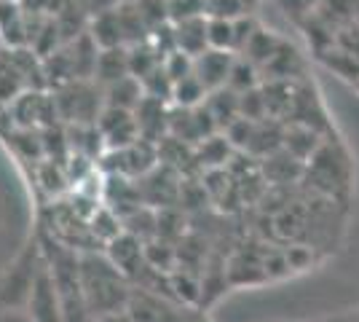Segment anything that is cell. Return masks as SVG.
I'll return each mask as SVG.
<instances>
[{"instance_id": "1", "label": "cell", "mask_w": 359, "mask_h": 322, "mask_svg": "<svg viewBox=\"0 0 359 322\" xmlns=\"http://www.w3.org/2000/svg\"><path fill=\"white\" fill-rule=\"evenodd\" d=\"M81 285H83V298L91 317L123 311L129 307V298L135 290L129 288V279L121 274L116 263L94 253L81 255Z\"/></svg>"}, {"instance_id": "2", "label": "cell", "mask_w": 359, "mask_h": 322, "mask_svg": "<svg viewBox=\"0 0 359 322\" xmlns=\"http://www.w3.org/2000/svg\"><path fill=\"white\" fill-rule=\"evenodd\" d=\"M54 102L60 110V121L67 126H83L97 123L105 107V97L97 81H70L54 89Z\"/></svg>"}, {"instance_id": "3", "label": "cell", "mask_w": 359, "mask_h": 322, "mask_svg": "<svg viewBox=\"0 0 359 322\" xmlns=\"http://www.w3.org/2000/svg\"><path fill=\"white\" fill-rule=\"evenodd\" d=\"M25 311L30 314L32 322H65L60 290H57V282H54L51 269L46 261L35 269L30 285H27Z\"/></svg>"}, {"instance_id": "4", "label": "cell", "mask_w": 359, "mask_h": 322, "mask_svg": "<svg viewBox=\"0 0 359 322\" xmlns=\"http://www.w3.org/2000/svg\"><path fill=\"white\" fill-rule=\"evenodd\" d=\"M97 129L105 140L107 151H121V148H129L135 145L140 137V129H137L135 110H118V107H102L100 119H97Z\"/></svg>"}, {"instance_id": "5", "label": "cell", "mask_w": 359, "mask_h": 322, "mask_svg": "<svg viewBox=\"0 0 359 322\" xmlns=\"http://www.w3.org/2000/svg\"><path fill=\"white\" fill-rule=\"evenodd\" d=\"M126 311L132 322H185L188 317V311L175 309L153 290H132Z\"/></svg>"}, {"instance_id": "6", "label": "cell", "mask_w": 359, "mask_h": 322, "mask_svg": "<svg viewBox=\"0 0 359 322\" xmlns=\"http://www.w3.org/2000/svg\"><path fill=\"white\" fill-rule=\"evenodd\" d=\"M233 60H236V54L215 51V48H207L204 54H198V57H196L194 60V76L198 78V83L207 89V94L228 86Z\"/></svg>"}, {"instance_id": "7", "label": "cell", "mask_w": 359, "mask_h": 322, "mask_svg": "<svg viewBox=\"0 0 359 322\" xmlns=\"http://www.w3.org/2000/svg\"><path fill=\"white\" fill-rule=\"evenodd\" d=\"M135 119L137 129H140V137L148 140V142L158 145L169 135V107L161 100L142 97V102L135 107Z\"/></svg>"}, {"instance_id": "8", "label": "cell", "mask_w": 359, "mask_h": 322, "mask_svg": "<svg viewBox=\"0 0 359 322\" xmlns=\"http://www.w3.org/2000/svg\"><path fill=\"white\" fill-rule=\"evenodd\" d=\"M175 27V46L177 51L188 54V57H198L210 48L207 41V16H194V19H182V22H172Z\"/></svg>"}, {"instance_id": "9", "label": "cell", "mask_w": 359, "mask_h": 322, "mask_svg": "<svg viewBox=\"0 0 359 322\" xmlns=\"http://www.w3.org/2000/svg\"><path fill=\"white\" fill-rule=\"evenodd\" d=\"M0 38L14 48H27V16L22 3L3 0L0 3Z\"/></svg>"}, {"instance_id": "10", "label": "cell", "mask_w": 359, "mask_h": 322, "mask_svg": "<svg viewBox=\"0 0 359 322\" xmlns=\"http://www.w3.org/2000/svg\"><path fill=\"white\" fill-rule=\"evenodd\" d=\"M110 245V250H107V258L116 263L121 269V274L129 276L135 274L137 269H140V263H142V258H145V253H142V242L137 239V236H132V234H118L113 242H107Z\"/></svg>"}, {"instance_id": "11", "label": "cell", "mask_w": 359, "mask_h": 322, "mask_svg": "<svg viewBox=\"0 0 359 322\" xmlns=\"http://www.w3.org/2000/svg\"><path fill=\"white\" fill-rule=\"evenodd\" d=\"M116 8H118V6H116ZM116 8L91 19L89 35H91V41L97 43L100 51H107V48H126V43H123V32H121L118 11H116Z\"/></svg>"}, {"instance_id": "12", "label": "cell", "mask_w": 359, "mask_h": 322, "mask_svg": "<svg viewBox=\"0 0 359 322\" xmlns=\"http://www.w3.org/2000/svg\"><path fill=\"white\" fill-rule=\"evenodd\" d=\"M126 76H129V48H107V51H100L94 81L102 89Z\"/></svg>"}, {"instance_id": "13", "label": "cell", "mask_w": 359, "mask_h": 322, "mask_svg": "<svg viewBox=\"0 0 359 322\" xmlns=\"http://www.w3.org/2000/svg\"><path fill=\"white\" fill-rule=\"evenodd\" d=\"M102 97H105V107H118V110H135L140 102H142V83L137 81L135 76H126L110 83L102 89Z\"/></svg>"}, {"instance_id": "14", "label": "cell", "mask_w": 359, "mask_h": 322, "mask_svg": "<svg viewBox=\"0 0 359 322\" xmlns=\"http://www.w3.org/2000/svg\"><path fill=\"white\" fill-rule=\"evenodd\" d=\"M204 105H207L210 116L215 119V123H217V129H228L236 119H241L239 116V94L231 92L228 86H225V89H217V92H212Z\"/></svg>"}, {"instance_id": "15", "label": "cell", "mask_w": 359, "mask_h": 322, "mask_svg": "<svg viewBox=\"0 0 359 322\" xmlns=\"http://www.w3.org/2000/svg\"><path fill=\"white\" fill-rule=\"evenodd\" d=\"M207 41L215 51L236 54V19H212L207 16Z\"/></svg>"}, {"instance_id": "16", "label": "cell", "mask_w": 359, "mask_h": 322, "mask_svg": "<svg viewBox=\"0 0 359 322\" xmlns=\"http://www.w3.org/2000/svg\"><path fill=\"white\" fill-rule=\"evenodd\" d=\"M137 6V11L142 16L145 27L150 30V35L156 30H161L166 25H172V16H169V3L166 0H132Z\"/></svg>"}, {"instance_id": "17", "label": "cell", "mask_w": 359, "mask_h": 322, "mask_svg": "<svg viewBox=\"0 0 359 322\" xmlns=\"http://www.w3.org/2000/svg\"><path fill=\"white\" fill-rule=\"evenodd\" d=\"M207 89L198 83L196 76H188L175 83V94H172V102L177 107H198L207 102Z\"/></svg>"}, {"instance_id": "18", "label": "cell", "mask_w": 359, "mask_h": 322, "mask_svg": "<svg viewBox=\"0 0 359 322\" xmlns=\"http://www.w3.org/2000/svg\"><path fill=\"white\" fill-rule=\"evenodd\" d=\"M257 67H255L250 60H244V57H236L233 60V67H231V78H228V89L236 94H247L255 89V83H257Z\"/></svg>"}, {"instance_id": "19", "label": "cell", "mask_w": 359, "mask_h": 322, "mask_svg": "<svg viewBox=\"0 0 359 322\" xmlns=\"http://www.w3.org/2000/svg\"><path fill=\"white\" fill-rule=\"evenodd\" d=\"M325 3L327 0H279V6L287 11V16H292L295 22H311Z\"/></svg>"}, {"instance_id": "20", "label": "cell", "mask_w": 359, "mask_h": 322, "mask_svg": "<svg viewBox=\"0 0 359 322\" xmlns=\"http://www.w3.org/2000/svg\"><path fill=\"white\" fill-rule=\"evenodd\" d=\"M164 70H166V76L177 83L182 78L194 76V57H188V54H182V51H172L164 60Z\"/></svg>"}, {"instance_id": "21", "label": "cell", "mask_w": 359, "mask_h": 322, "mask_svg": "<svg viewBox=\"0 0 359 322\" xmlns=\"http://www.w3.org/2000/svg\"><path fill=\"white\" fill-rule=\"evenodd\" d=\"M166 3H169V16H172V22L194 19V16H207L204 0H166Z\"/></svg>"}, {"instance_id": "22", "label": "cell", "mask_w": 359, "mask_h": 322, "mask_svg": "<svg viewBox=\"0 0 359 322\" xmlns=\"http://www.w3.org/2000/svg\"><path fill=\"white\" fill-rule=\"evenodd\" d=\"M0 322H32L25 309H6L0 311Z\"/></svg>"}, {"instance_id": "23", "label": "cell", "mask_w": 359, "mask_h": 322, "mask_svg": "<svg viewBox=\"0 0 359 322\" xmlns=\"http://www.w3.org/2000/svg\"><path fill=\"white\" fill-rule=\"evenodd\" d=\"M91 322H132L129 311H110V314H100V317H91Z\"/></svg>"}, {"instance_id": "24", "label": "cell", "mask_w": 359, "mask_h": 322, "mask_svg": "<svg viewBox=\"0 0 359 322\" xmlns=\"http://www.w3.org/2000/svg\"><path fill=\"white\" fill-rule=\"evenodd\" d=\"M241 3H244V8H247V11H250V8H255V6H257V0H241Z\"/></svg>"}, {"instance_id": "25", "label": "cell", "mask_w": 359, "mask_h": 322, "mask_svg": "<svg viewBox=\"0 0 359 322\" xmlns=\"http://www.w3.org/2000/svg\"><path fill=\"white\" fill-rule=\"evenodd\" d=\"M121 3H132V0H121Z\"/></svg>"}]
</instances>
